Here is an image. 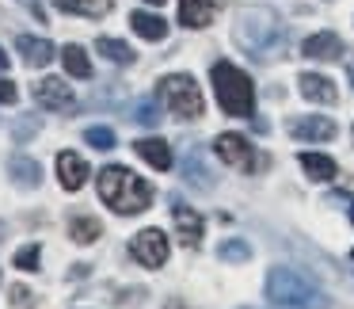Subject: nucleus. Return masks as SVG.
<instances>
[{"mask_svg":"<svg viewBox=\"0 0 354 309\" xmlns=\"http://www.w3.org/2000/svg\"><path fill=\"white\" fill-rule=\"evenodd\" d=\"M232 42L252 58H274L286 46V27L270 8H240L232 16Z\"/></svg>","mask_w":354,"mask_h":309,"instance_id":"1","label":"nucleus"},{"mask_svg":"<svg viewBox=\"0 0 354 309\" xmlns=\"http://www.w3.org/2000/svg\"><path fill=\"white\" fill-rule=\"evenodd\" d=\"M100 199L115 214L130 218V214H141V210L153 206V187L141 176H133L130 168H122V164H107L100 172Z\"/></svg>","mask_w":354,"mask_h":309,"instance_id":"2","label":"nucleus"},{"mask_svg":"<svg viewBox=\"0 0 354 309\" xmlns=\"http://www.w3.org/2000/svg\"><path fill=\"white\" fill-rule=\"evenodd\" d=\"M209 77H214V92H217V103H221L225 115H236V118L255 115V88L244 69H236L232 62H217L209 69Z\"/></svg>","mask_w":354,"mask_h":309,"instance_id":"3","label":"nucleus"},{"mask_svg":"<svg viewBox=\"0 0 354 309\" xmlns=\"http://www.w3.org/2000/svg\"><path fill=\"white\" fill-rule=\"evenodd\" d=\"M267 298L278 309H324V294L305 275H297L293 267H270Z\"/></svg>","mask_w":354,"mask_h":309,"instance_id":"4","label":"nucleus"},{"mask_svg":"<svg viewBox=\"0 0 354 309\" xmlns=\"http://www.w3.org/2000/svg\"><path fill=\"white\" fill-rule=\"evenodd\" d=\"M156 92H160L164 107H168L176 118H202L206 115L202 88L194 85V77H187V73H171V77H164Z\"/></svg>","mask_w":354,"mask_h":309,"instance_id":"5","label":"nucleus"},{"mask_svg":"<svg viewBox=\"0 0 354 309\" xmlns=\"http://www.w3.org/2000/svg\"><path fill=\"white\" fill-rule=\"evenodd\" d=\"M214 153L221 157L225 164L240 168V172H263V168L270 164L267 157H259V153H255V145H252L248 138H240V134H217Z\"/></svg>","mask_w":354,"mask_h":309,"instance_id":"6","label":"nucleus"},{"mask_svg":"<svg viewBox=\"0 0 354 309\" xmlns=\"http://www.w3.org/2000/svg\"><path fill=\"white\" fill-rule=\"evenodd\" d=\"M130 252L141 267H164V260H168V237L160 229H141L130 240Z\"/></svg>","mask_w":354,"mask_h":309,"instance_id":"7","label":"nucleus"},{"mask_svg":"<svg viewBox=\"0 0 354 309\" xmlns=\"http://www.w3.org/2000/svg\"><path fill=\"white\" fill-rule=\"evenodd\" d=\"M31 96H35V103L46 107V111H73V107H77L73 88L65 85V80H57V77H42L39 85L31 88Z\"/></svg>","mask_w":354,"mask_h":309,"instance_id":"8","label":"nucleus"},{"mask_svg":"<svg viewBox=\"0 0 354 309\" xmlns=\"http://www.w3.org/2000/svg\"><path fill=\"white\" fill-rule=\"evenodd\" d=\"M290 138H301V141H331L335 138V123L328 115H297L286 123Z\"/></svg>","mask_w":354,"mask_h":309,"instance_id":"9","label":"nucleus"},{"mask_svg":"<svg viewBox=\"0 0 354 309\" xmlns=\"http://www.w3.org/2000/svg\"><path fill=\"white\" fill-rule=\"evenodd\" d=\"M171 222H176V237L183 240L187 248H198L202 245V214L194 206L171 199Z\"/></svg>","mask_w":354,"mask_h":309,"instance_id":"10","label":"nucleus"},{"mask_svg":"<svg viewBox=\"0 0 354 309\" xmlns=\"http://www.w3.org/2000/svg\"><path fill=\"white\" fill-rule=\"evenodd\" d=\"M57 179H62L65 191H80L88 184V161L80 153H57Z\"/></svg>","mask_w":354,"mask_h":309,"instance_id":"11","label":"nucleus"},{"mask_svg":"<svg viewBox=\"0 0 354 309\" xmlns=\"http://www.w3.org/2000/svg\"><path fill=\"white\" fill-rule=\"evenodd\" d=\"M301 54L313 58V62H339V58H343V42H339V35L320 31V35H313V39H305Z\"/></svg>","mask_w":354,"mask_h":309,"instance_id":"12","label":"nucleus"},{"mask_svg":"<svg viewBox=\"0 0 354 309\" xmlns=\"http://www.w3.org/2000/svg\"><path fill=\"white\" fill-rule=\"evenodd\" d=\"M297 88H301V96H305V100L324 103V107H331V103L339 100L335 85H331L328 77H320V73H301V77H297Z\"/></svg>","mask_w":354,"mask_h":309,"instance_id":"13","label":"nucleus"},{"mask_svg":"<svg viewBox=\"0 0 354 309\" xmlns=\"http://www.w3.org/2000/svg\"><path fill=\"white\" fill-rule=\"evenodd\" d=\"M16 50L24 54V62L31 69H42V65L54 62V46L46 39H35V35H16Z\"/></svg>","mask_w":354,"mask_h":309,"instance_id":"14","label":"nucleus"},{"mask_svg":"<svg viewBox=\"0 0 354 309\" xmlns=\"http://www.w3.org/2000/svg\"><path fill=\"white\" fill-rule=\"evenodd\" d=\"M217 0H179V24L183 27H209Z\"/></svg>","mask_w":354,"mask_h":309,"instance_id":"15","label":"nucleus"},{"mask_svg":"<svg viewBox=\"0 0 354 309\" xmlns=\"http://www.w3.org/2000/svg\"><path fill=\"white\" fill-rule=\"evenodd\" d=\"M133 149H138V157H141V161H149L156 172L171 168V145H168V141H160V138H141V141H133Z\"/></svg>","mask_w":354,"mask_h":309,"instance_id":"16","label":"nucleus"},{"mask_svg":"<svg viewBox=\"0 0 354 309\" xmlns=\"http://www.w3.org/2000/svg\"><path fill=\"white\" fill-rule=\"evenodd\" d=\"M8 172H12V179H16L19 187H27V191L42 184V164L31 161V157H12V161H8Z\"/></svg>","mask_w":354,"mask_h":309,"instance_id":"17","label":"nucleus"},{"mask_svg":"<svg viewBox=\"0 0 354 309\" xmlns=\"http://www.w3.org/2000/svg\"><path fill=\"white\" fill-rule=\"evenodd\" d=\"M130 27L141 35V39H149V42L168 39V24H164L160 16H153V12H133V16H130Z\"/></svg>","mask_w":354,"mask_h":309,"instance_id":"18","label":"nucleus"},{"mask_svg":"<svg viewBox=\"0 0 354 309\" xmlns=\"http://www.w3.org/2000/svg\"><path fill=\"white\" fill-rule=\"evenodd\" d=\"M69 237L77 240V245H92V240H100V237H103L100 218H92V214H73V218H69Z\"/></svg>","mask_w":354,"mask_h":309,"instance_id":"19","label":"nucleus"},{"mask_svg":"<svg viewBox=\"0 0 354 309\" xmlns=\"http://www.w3.org/2000/svg\"><path fill=\"white\" fill-rule=\"evenodd\" d=\"M54 4L69 16H88V19H103L111 12V0H54Z\"/></svg>","mask_w":354,"mask_h":309,"instance_id":"20","label":"nucleus"},{"mask_svg":"<svg viewBox=\"0 0 354 309\" xmlns=\"http://www.w3.org/2000/svg\"><path fill=\"white\" fill-rule=\"evenodd\" d=\"M183 172H187V184H194V187H214V172H209L206 157H202L198 149H191V153H187Z\"/></svg>","mask_w":354,"mask_h":309,"instance_id":"21","label":"nucleus"},{"mask_svg":"<svg viewBox=\"0 0 354 309\" xmlns=\"http://www.w3.org/2000/svg\"><path fill=\"white\" fill-rule=\"evenodd\" d=\"M95 50H100L107 62H115V65H133L138 62V54H133L122 39H107V35H100V39H95Z\"/></svg>","mask_w":354,"mask_h":309,"instance_id":"22","label":"nucleus"},{"mask_svg":"<svg viewBox=\"0 0 354 309\" xmlns=\"http://www.w3.org/2000/svg\"><path fill=\"white\" fill-rule=\"evenodd\" d=\"M62 62H65V73L77 80H88L92 77V62H88V54L77 46V42H69V46L62 50Z\"/></svg>","mask_w":354,"mask_h":309,"instance_id":"23","label":"nucleus"},{"mask_svg":"<svg viewBox=\"0 0 354 309\" xmlns=\"http://www.w3.org/2000/svg\"><path fill=\"white\" fill-rule=\"evenodd\" d=\"M301 168L308 172V179H335V161L331 157H324V153H301Z\"/></svg>","mask_w":354,"mask_h":309,"instance_id":"24","label":"nucleus"},{"mask_svg":"<svg viewBox=\"0 0 354 309\" xmlns=\"http://www.w3.org/2000/svg\"><path fill=\"white\" fill-rule=\"evenodd\" d=\"M84 141L92 149H100V153H107V149H115V130H111V126H88L84 130Z\"/></svg>","mask_w":354,"mask_h":309,"instance_id":"25","label":"nucleus"},{"mask_svg":"<svg viewBox=\"0 0 354 309\" xmlns=\"http://www.w3.org/2000/svg\"><path fill=\"white\" fill-rule=\"evenodd\" d=\"M217 256H221L225 263H248L252 260V248H248L244 240H225V245L217 248Z\"/></svg>","mask_w":354,"mask_h":309,"instance_id":"26","label":"nucleus"},{"mask_svg":"<svg viewBox=\"0 0 354 309\" xmlns=\"http://www.w3.org/2000/svg\"><path fill=\"white\" fill-rule=\"evenodd\" d=\"M130 118H133V123H141V126H160V107H156L153 100H138Z\"/></svg>","mask_w":354,"mask_h":309,"instance_id":"27","label":"nucleus"},{"mask_svg":"<svg viewBox=\"0 0 354 309\" xmlns=\"http://www.w3.org/2000/svg\"><path fill=\"white\" fill-rule=\"evenodd\" d=\"M39 126H42L39 115H24V118H16V123H12V138L27 141V138H35V134H39Z\"/></svg>","mask_w":354,"mask_h":309,"instance_id":"28","label":"nucleus"},{"mask_svg":"<svg viewBox=\"0 0 354 309\" xmlns=\"http://www.w3.org/2000/svg\"><path fill=\"white\" fill-rule=\"evenodd\" d=\"M39 252H42L39 245L19 248V252H16V267H24V271H39Z\"/></svg>","mask_w":354,"mask_h":309,"instance_id":"29","label":"nucleus"},{"mask_svg":"<svg viewBox=\"0 0 354 309\" xmlns=\"http://www.w3.org/2000/svg\"><path fill=\"white\" fill-rule=\"evenodd\" d=\"M12 306H19V309H35V294L27 290V286H12Z\"/></svg>","mask_w":354,"mask_h":309,"instance_id":"30","label":"nucleus"},{"mask_svg":"<svg viewBox=\"0 0 354 309\" xmlns=\"http://www.w3.org/2000/svg\"><path fill=\"white\" fill-rule=\"evenodd\" d=\"M16 85H12V80H4V77H0V103H16Z\"/></svg>","mask_w":354,"mask_h":309,"instance_id":"31","label":"nucleus"},{"mask_svg":"<svg viewBox=\"0 0 354 309\" xmlns=\"http://www.w3.org/2000/svg\"><path fill=\"white\" fill-rule=\"evenodd\" d=\"M19 4H27V8H31V16L46 24V8H42V0H19Z\"/></svg>","mask_w":354,"mask_h":309,"instance_id":"32","label":"nucleus"},{"mask_svg":"<svg viewBox=\"0 0 354 309\" xmlns=\"http://www.w3.org/2000/svg\"><path fill=\"white\" fill-rule=\"evenodd\" d=\"M0 69H8V50L0 46Z\"/></svg>","mask_w":354,"mask_h":309,"instance_id":"33","label":"nucleus"},{"mask_svg":"<svg viewBox=\"0 0 354 309\" xmlns=\"http://www.w3.org/2000/svg\"><path fill=\"white\" fill-rule=\"evenodd\" d=\"M346 77H351V88H354V62H346Z\"/></svg>","mask_w":354,"mask_h":309,"instance_id":"34","label":"nucleus"},{"mask_svg":"<svg viewBox=\"0 0 354 309\" xmlns=\"http://www.w3.org/2000/svg\"><path fill=\"white\" fill-rule=\"evenodd\" d=\"M168 309H187V306H168Z\"/></svg>","mask_w":354,"mask_h":309,"instance_id":"35","label":"nucleus"},{"mask_svg":"<svg viewBox=\"0 0 354 309\" xmlns=\"http://www.w3.org/2000/svg\"><path fill=\"white\" fill-rule=\"evenodd\" d=\"M149 4H164V0H149Z\"/></svg>","mask_w":354,"mask_h":309,"instance_id":"36","label":"nucleus"},{"mask_svg":"<svg viewBox=\"0 0 354 309\" xmlns=\"http://www.w3.org/2000/svg\"><path fill=\"white\" fill-rule=\"evenodd\" d=\"M351 222H354V206H351Z\"/></svg>","mask_w":354,"mask_h":309,"instance_id":"37","label":"nucleus"}]
</instances>
